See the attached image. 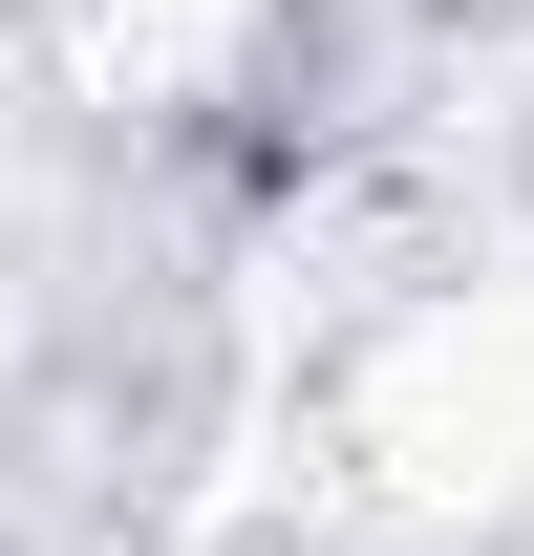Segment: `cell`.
Wrapping results in <instances>:
<instances>
[{
	"instance_id": "6da1fadb",
	"label": "cell",
	"mask_w": 534,
	"mask_h": 556,
	"mask_svg": "<svg viewBox=\"0 0 534 556\" xmlns=\"http://www.w3.org/2000/svg\"><path fill=\"white\" fill-rule=\"evenodd\" d=\"M364 428H385L428 492H449V471H470V492H513V471H534V300H428Z\"/></svg>"
},
{
	"instance_id": "7a4b0ae2",
	"label": "cell",
	"mask_w": 534,
	"mask_h": 556,
	"mask_svg": "<svg viewBox=\"0 0 534 556\" xmlns=\"http://www.w3.org/2000/svg\"><path fill=\"white\" fill-rule=\"evenodd\" d=\"M257 43H278V0H107V22H86V86L193 129V108H236V86H257Z\"/></svg>"
}]
</instances>
